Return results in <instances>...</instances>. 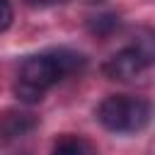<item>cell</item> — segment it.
<instances>
[{
  "label": "cell",
  "instance_id": "obj_1",
  "mask_svg": "<svg viewBox=\"0 0 155 155\" xmlns=\"http://www.w3.org/2000/svg\"><path fill=\"white\" fill-rule=\"evenodd\" d=\"M85 68V56L70 48H53L39 56H29L17 73L12 92L24 104H39L44 94L63 78L80 73Z\"/></svg>",
  "mask_w": 155,
  "mask_h": 155
},
{
  "label": "cell",
  "instance_id": "obj_2",
  "mask_svg": "<svg viewBox=\"0 0 155 155\" xmlns=\"http://www.w3.org/2000/svg\"><path fill=\"white\" fill-rule=\"evenodd\" d=\"M97 121L111 133H140L150 124V104L133 94H109L97 107Z\"/></svg>",
  "mask_w": 155,
  "mask_h": 155
},
{
  "label": "cell",
  "instance_id": "obj_3",
  "mask_svg": "<svg viewBox=\"0 0 155 155\" xmlns=\"http://www.w3.org/2000/svg\"><path fill=\"white\" fill-rule=\"evenodd\" d=\"M153 53L150 48L143 46H128L121 48L119 53H114L107 63H104V75L109 80H119V82H133L138 78H143V73L150 68Z\"/></svg>",
  "mask_w": 155,
  "mask_h": 155
},
{
  "label": "cell",
  "instance_id": "obj_4",
  "mask_svg": "<svg viewBox=\"0 0 155 155\" xmlns=\"http://www.w3.org/2000/svg\"><path fill=\"white\" fill-rule=\"evenodd\" d=\"M34 128H36V119H34V114H27V111H7L0 119V138L2 140L24 138Z\"/></svg>",
  "mask_w": 155,
  "mask_h": 155
},
{
  "label": "cell",
  "instance_id": "obj_5",
  "mask_svg": "<svg viewBox=\"0 0 155 155\" xmlns=\"http://www.w3.org/2000/svg\"><path fill=\"white\" fill-rule=\"evenodd\" d=\"M51 155H97V148L82 136H63L56 140Z\"/></svg>",
  "mask_w": 155,
  "mask_h": 155
},
{
  "label": "cell",
  "instance_id": "obj_6",
  "mask_svg": "<svg viewBox=\"0 0 155 155\" xmlns=\"http://www.w3.org/2000/svg\"><path fill=\"white\" fill-rule=\"evenodd\" d=\"M12 17H15V12H12L10 0H0V31H5L12 24Z\"/></svg>",
  "mask_w": 155,
  "mask_h": 155
},
{
  "label": "cell",
  "instance_id": "obj_7",
  "mask_svg": "<svg viewBox=\"0 0 155 155\" xmlns=\"http://www.w3.org/2000/svg\"><path fill=\"white\" fill-rule=\"evenodd\" d=\"M31 7H48V5H58V2H65V0H27Z\"/></svg>",
  "mask_w": 155,
  "mask_h": 155
}]
</instances>
